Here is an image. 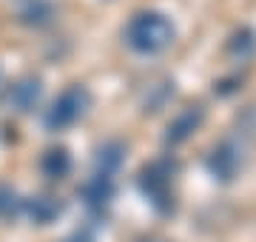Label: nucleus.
I'll return each mask as SVG.
<instances>
[{"mask_svg":"<svg viewBox=\"0 0 256 242\" xmlns=\"http://www.w3.org/2000/svg\"><path fill=\"white\" fill-rule=\"evenodd\" d=\"M171 40V26L160 14H142L131 26V43L142 52H156Z\"/></svg>","mask_w":256,"mask_h":242,"instance_id":"nucleus-1","label":"nucleus"}]
</instances>
